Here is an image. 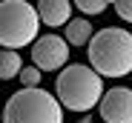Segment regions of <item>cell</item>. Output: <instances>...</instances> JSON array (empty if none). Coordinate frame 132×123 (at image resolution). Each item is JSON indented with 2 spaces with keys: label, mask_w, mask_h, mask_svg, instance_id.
Segmentation results:
<instances>
[{
  "label": "cell",
  "mask_w": 132,
  "mask_h": 123,
  "mask_svg": "<svg viewBox=\"0 0 132 123\" xmlns=\"http://www.w3.org/2000/svg\"><path fill=\"white\" fill-rule=\"evenodd\" d=\"M89 63L101 77H123L132 72V34L123 29H101L89 43Z\"/></svg>",
  "instance_id": "cell-1"
},
{
  "label": "cell",
  "mask_w": 132,
  "mask_h": 123,
  "mask_svg": "<svg viewBox=\"0 0 132 123\" xmlns=\"http://www.w3.org/2000/svg\"><path fill=\"white\" fill-rule=\"evenodd\" d=\"M55 92L63 109L69 112H89L95 103L103 100V80L92 66L69 63L55 77Z\"/></svg>",
  "instance_id": "cell-2"
},
{
  "label": "cell",
  "mask_w": 132,
  "mask_h": 123,
  "mask_svg": "<svg viewBox=\"0 0 132 123\" xmlns=\"http://www.w3.org/2000/svg\"><path fill=\"white\" fill-rule=\"evenodd\" d=\"M3 123H63V103L40 86L20 89L6 100Z\"/></svg>",
  "instance_id": "cell-3"
},
{
  "label": "cell",
  "mask_w": 132,
  "mask_h": 123,
  "mask_svg": "<svg viewBox=\"0 0 132 123\" xmlns=\"http://www.w3.org/2000/svg\"><path fill=\"white\" fill-rule=\"evenodd\" d=\"M40 14L37 6L26 0H3L0 3V43L3 49H23L35 43L40 32Z\"/></svg>",
  "instance_id": "cell-4"
},
{
  "label": "cell",
  "mask_w": 132,
  "mask_h": 123,
  "mask_svg": "<svg viewBox=\"0 0 132 123\" xmlns=\"http://www.w3.org/2000/svg\"><path fill=\"white\" fill-rule=\"evenodd\" d=\"M32 63L43 72H57L69 63V40L57 34H43L32 46Z\"/></svg>",
  "instance_id": "cell-5"
},
{
  "label": "cell",
  "mask_w": 132,
  "mask_h": 123,
  "mask_svg": "<svg viewBox=\"0 0 132 123\" xmlns=\"http://www.w3.org/2000/svg\"><path fill=\"white\" fill-rule=\"evenodd\" d=\"M103 123H132V89L112 86L101 100Z\"/></svg>",
  "instance_id": "cell-6"
},
{
  "label": "cell",
  "mask_w": 132,
  "mask_h": 123,
  "mask_svg": "<svg viewBox=\"0 0 132 123\" xmlns=\"http://www.w3.org/2000/svg\"><path fill=\"white\" fill-rule=\"evenodd\" d=\"M37 14H40V20L49 29L69 26V20H72V3H69V0H40V3H37Z\"/></svg>",
  "instance_id": "cell-7"
},
{
  "label": "cell",
  "mask_w": 132,
  "mask_h": 123,
  "mask_svg": "<svg viewBox=\"0 0 132 123\" xmlns=\"http://www.w3.org/2000/svg\"><path fill=\"white\" fill-rule=\"evenodd\" d=\"M92 23L89 20H83V17H75L69 20V26H66V40H69L72 46H86V43H92Z\"/></svg>",
  "instance_id": "cell-8"
},
{
  "label": "cell",
  "mask_w": 132,
  "mask_h": 123,
  "mask_svg": "<svg viewBox=\"0 0 132 123\" xmlns=\"http://www.w3.org/2000/svg\"><path fill=\"white\" fill-rule=\"evenodd\" d=\"M23 60H20L17 49H3L0 52V80H12V77H20L23 72Z\"/></svg>",
  "instance_id": "cell-9"
},
{
  "label": "cell",
  "mask_w": 132,
  "mask_h": 123,
  "mask_svg": "<svg viewBox=\"0 0 132 123\" xmlns=\"http://www.w3.org/2000/svg\"><path fill=\"white\" fill-rule=\"evenodd\" d=\"M40 72H43V69H37L35 63L20 72V83H23V89H37V86H40Z\"/></svg>",
  "instance_id": "cell-10"
},
{
  "label": "cell",
  "mask_w": 132,
  "mask_h": 123,
  "mask_svg": "<svg viewBox=\"0 0 132 123\" xmlns=\"http://www.w3.org/2000/svg\"><path fill=\"white\" fill-rule=\"evenodd\" d=\"M75 6L86 14H101L106 9V0H75Z\"/></svg>",
  "instance_id": "cell-11"
},
{
  "label": "cell",
  "mask_w": 132,
  "mask_h": 123,
  "mask_svg": "<svg viewBox=\"0 0 132 123\" xmlns=\"http://www.w3.org/2000/svg\"><path fill=\"white\" fill-rule=\"evenodd\" d=\"M115 12H118L121 20L132 23V0H118V3H115Z\"/></svg>",
  "instance_id": "cell-12"
},
{
  "label": "cell",
  "mask_w": 132,
  "mask_h": 123,
  "mask_svg": "<svg viewBox=\"0 0 132 123\" xmlns=\"http://www.w3.org/2000/svg\"><path fill=\"white\" fill-rule=\"evenodd\" d=\"M78 123H92V120H89V117H86V115H83V117H80V120H78Z\"/></svg>",
  "instance_id": "cell-13"
},
{
  "label": "cell",
  "mask_w": 132,
  "mask_h": 123,
  "mask_svg": "<svg viewBox=\"0 0 132 123\" xmlns=\"http://www.w3.org/2000/svg\"><path fill=\"white\" fill-rule=\"evenodd\" d=\"M106 3H118V0H106Z\"/></svg>",
  "instance_id": "cell-14"
}]
</instances>
